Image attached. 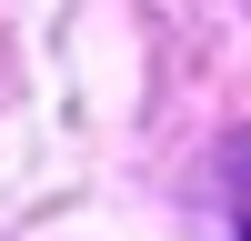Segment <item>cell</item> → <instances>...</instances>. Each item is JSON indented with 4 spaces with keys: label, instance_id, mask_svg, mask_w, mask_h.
<instances>
[]
</instances>
